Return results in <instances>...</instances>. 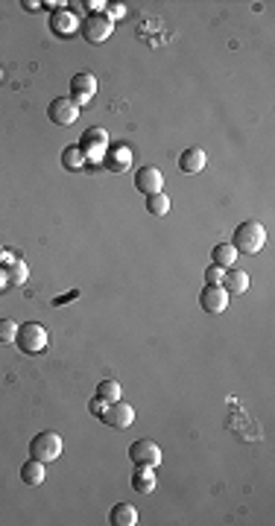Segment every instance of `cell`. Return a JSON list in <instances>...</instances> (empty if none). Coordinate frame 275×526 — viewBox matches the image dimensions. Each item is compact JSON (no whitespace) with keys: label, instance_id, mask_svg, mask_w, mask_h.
I'll return each mask as SVG.
<instances>
[{"label":"cell","instance_id":"obj_30","mask_svg":"<svg viewBox=\"0 0 275 526\" xmlns=\"http://www.w3.org/2000/svg\"><path fill=\"white\" fill-rule=\"evenodd\" d=\"M24 9H29V12H38L41 3H38V0H24Z\"/></svg>","mask_w":275,"mask_h":526},{"label":"cell","instance_id":"obj_8","mask_svg":"<svg viewBox=\"0 0 275 526\" xmlns=\"http://www.w3.org/2000/svg\"><path fill=\"white\" fill-rule=\"evenodd\" d=\"M94 94H97V76L94 73H76L71 79V100L80 108L85 103H91Z\"/></svg>","mask_w":275,"mask_h":526},{"label":"cell","instance_id":"obj_6","mask_svg":"<svg viewBox=\"0 0 275 526\" xmlns=\"http://www.w3.org/2000/svg\"><path fill=\"white\" fill-rule=\"evenodd\" d=\"M129 459L135 465H147V468H158L161 465V447L152 442V438H138V442H132L129 447Z\"/></svg>","mask_w":275,"mask_h":526},{"label":"cell","instance_id":"obj_21","mask_svg":"<svg viewBox=\"0 0 275 526\" xmlns=\"http://www.w3.org/2000/svg\"><path fill=\"white\" fill-rule=\"evenodd\" d=\"M85 164H88V161H85V152H82L80 147H76V144H73V147H64V152H62V167H64V170H82Z\"/></svg>","mask_w":275,"mask_h":526},{"label":"cell","instance_id":"obj_29","mask_svg":"<svg viewBox=\"0 0 275 526\" xmlns=\"http://www.w3.org/2000/svg\"><path fill=\"white\" fill-rule=\"evenodd\" d=\"M85 9H88V15H100V12H106V0H85V3H82Z\"/></svg>","mask_w":275,"mask_h":526},{"label":"cell","instance_id":"obj_18","mask_svg":"<svg viewBox=\"0 0 275 526\" xmlns=\"http://www.w3.org/2000/svg\"><path fill=\"white\" fill-rule=\"evenodd\" d=\"M211 263L214 266H223V269H235V263H237V251L232 243H217L211 249Z\"/></svg>","mask_w":275,"mask_h":526},{"label":"cell","instance_id":"obj_22","mask_svg":"<svg viewBox=\"0 0 275 526\" xmlns=\"http://www.w3.org/2000/svg\"><path fill=\"white\" fill-rule=\"evenodd\" d=\"M147 211H150L152 216H167V214H170V196L164 193V190L147 196Z\"/></svg>","mask_w":275,"mask_h":526},{"label":"cell","instance_id":"obj_17","mask_svg":"<svg viewBox=\"0 0 275 526\" xmlns=\"http://www.w3.org/2000/svg\"><path fill=\"white\" fill-rule=\"evenodd\" d=\"M21 479H24L27 486H41V482L47 479V465L38 462V459H29V462L21 465Z\"/></svg>","mask_w":275,"mask_h":526},{"label":"cell","instance_id":"obj_34","mask_svg":"<svg viewBox=\"0 0 275 526\" xmlns=\"http://www.w3.org/2000/svg\"><path fill=\"white\" fill-rule=\"evenodd\" d=\"M0 79H3V71H0Z\"/></svg>","mask_w":275,"mask_h":526},{"label":"cell","instance_id":"obj_3","mask_svg":"<svg viewBox=\"0 0 275 526\" xmlns=\"http://www.w3.org/2000/svg\"><path fill=\"white\" fill-rule=\"evenodd\" d=\"M62 456V436L53 433V430H41L32 436L29 442V459H38V462H56Z\"/></svg>","mask_w":275,"mask_h":526},{"label":"cell","instance_id":"obj_23","mask_svg":"<svg viewBox=\"0 0 275 526\" xmlns=\"http://www.w3.org/2000/svg\"><path fill=\"white\" fill-rule=\"evenodd\" d=\"M97 394H100L103 401H117L120 398V383L117 380H100V386H97Z\"/></svg>","mask_w":275,"mask_h":526},{"label":"cell","instance_id":"obj_28","mask_svg":"<svg viewBox=\"0 0 275 526\" xmlns=\"http://www.w3.org/2000/svg\"><path fill=\"white\" fill-rule=\"evenodd\" d=\"M106 403H108V401H103L100 394H97V398H91V401H88V412H91L94 418H100V415H103V410H106Z\"/></svg>","mask_w":275,"mask_h":526},{"label":"cell","instance_id":"obj_25","mask_svg":"<svg viewBox=\"0 0 275 526\" xmlns=\"http://www.w3.org/2000/svg\"><path fill=\"white\" fill-rule=\"evenodd\" d=\"M223 278H226V269H223V266H214V263H211V266L205 269V281L211 284V287H223Z\"/></svg>","mask_w":275,"mask_h":526},{"label":"cell","instance_id":"obj_14","mask_svg":"<svg viewBox=\"0 0 275 526\" xmlns=\"http://www.w3.org/2000/svg\"><path fill=\"white\" fill-rule=\"evenodd\" d=\"M132 488H135L138 494H152V491H156V468L135 465V474H132Z\"/></svg>","mask_w":275,"mask_h":526},{"label":"cell","instance_id":"obj_33","mask_svg":"<svg viewBox=\"0 0 275 526\" xmlns=\"http://www.w3.org/2000/svg\"><path fill=\"white\" fill-rule=\"evenodd\" d=\"M0 260H3V266H9V263H12L15 258H12V255H9V251H6V249H3V255H0Z\"/></svg>","mask_w":275,"mask_h":526},{"label":"cell","instance_id":"obj_15","mask_svg":"<svg viewBox=\"0 0 275 526\" xmlns=\"http://www.w3.org/2000/svg\"><path fill=\"white\" fill-rule=\"evenodd\" d=\"M223 290L228 295H243L249 290V275L243 269H226V278H223Z\"/></svg>","mask_w":275,"mask_h":526},{"label":"cell","instance_id":"obj_4","mask_svg":"<svg viewBox=\"0 0 275 526\" xmlns=\"http://www.w3.org/2000/svg\"><path fill=\"white\" fill-rule=\"evenodd\" d=\"M80 32H82V38H85L88 44H103V41L112 38L115 24L106 18V12H100V15H88L82 24H80Z\"/></svg>","mask_w":275,"mask_h":526},{"label":"cell","instance_id":"obj_12","mask_svg":"<svg viewBox=\"0 0 275 526\" xmlns=\"http://www.w3.org/2000/svg\"><path fill=\"white\" fill-rule=\"evenodd\" d=\"M103 164H106V170H108V173H123V170H129V167H132V149H129L126 144L108 147V149H106Z\"/></svg>","mask_w":275,"mask_h":526},{"label":"cell","instance_id":"obj_24","mask_svg":"<svg viewBox=\"0 0 275 526\" xmlns=\"http://www.w3.org/2000/svg\"><path fill=\"white\" fill-rule=\"evenodd\" d=\"M15 336H18V322L0 319V345H12Z\"/></svg>","mask_w":275,"mask_h":526},{"label":"cell","instance_id":"obj_13","mask_svg":"<svg viewBox=\"0 0 275 526\" xmlns=\"http://www.w3.org/2000/svg\"><path fill=\"white\" fill-rule=\"evenodd\" d=\"M205 164H208V155H205V149L202 147H188L179 155V170L184 175H196V173H202L205 170Z\"/></svg>","mask_w":275,"mask_h":526},{"label":"cell","instance_id":"obj_7","mask_svg":"<svg viewBox=\"0 0 275 526\" xmlns=\"http://www.w3.org/2000/svg\"><path fill=\"white\" fill-rule=\"evenodd\" d=\"M47 117H50V123H56V126H71V123H76V117H80V105H76L71 97H56V100H50V105H47Z\"/></svg>","mask_w":275,"mask_h":526},{"label":"cell","instance_id":"obj_27","mask_svg":"<svg viewBox=\"0 0 275 526\" xmlns=\"http://www.w3.org/2000/svg\"><path fill=\"white\" fill-rule=\"evenodd\" d=\"M106 149H108V147H91V149H82V152H85V161H88V164H100V161L106 158Z\"/></svg>","mask_w":275,"mask_h":526},{"label":"cell","instance_id":"obj_10","mask_svg":"<svg viewBox=\"0 0 275 526\" xmlns=\"http://www.w3.org/2000/svg\"><path fill=\"white\" fill-rule=\"evenodd\" d=\"M80 24H82V21L76 18L71 9H59V12L50 15V29H53V36H59V38L76 36V32H80Z\"/></svg>","mask_w":275,"mask_h":526},{"label":"cell","instance_id":"obj_35","mask_svg":"<svg viewBox=\"0 0 275 526\" xmlns=\"http://www.w3.org/2000/svg\"><path fill=\"white\" fill-rule=\"evenodd\" d=\"M0 255H3V246H0Z\"/></svg>","mask_w":275,"mask_h":526},{"label":"cell","instance_id":"obj_16","mask_svg":"<svg viewBox=\"0 0 275 526\" xmlns=\"http://www.w3.org/2000/svg\"><path fill=\"white\" fill-rule=\"evenodd\" d=\"M108 523L112 526H135L138 523V509L132 503H117V506L108 512Z\"/></svg>","mask_w":275,"mask_h":526},{"label":"cell","instance_id":"obj_31","mask_svg":"<svg viewBox=\"0 0 275 526\" xmlns=\"http://www.w3.org/2000/svg\"><path fill=\"white\" fill-rule=\"evenodd\" d=\"M9 287V278H6V269L0 266V290H6Z\"/></svg>","mask_w":275,"mask_h":526},{"label":"cell","instance_id":"obj_26","mask_svg":"<svg viewBox=\"0 0 275 526\" xmlns=\"http://www.w3.org/2000/svg\"><path fill=\"white\" fill-rule=\"evenodd\" d=\"M106 18L112 21V24H115V21H120V18H126V6L123 3H108L106 6Z\"/></svg>","mask_w":275,"mask_h":526},{"label":"cell","instance_id":"obj_32","mask_svg":"<svg viewBox=\"0 0 275 526\" xmlns=\"http://www.w3.org/2000/svg\"><path fill=\"white\" fill-rule=\"evenodd\" d=\"M76 295H80V292H68V295H59V299H56V304H64V301H71V299H76Z\"/></svg>","mask_w":275,"mask_h":526},{"label":"cell","instance_id":"obj_2","mask_svg":"<svg viewBox=\"0 0 275 526\" xmlns=\"http://www.w3.org/2000/svg\"><path fill=\"white\" fill-rule=\"evenodd\" d=\"M15 345L29 357L41 354V351H47V345H50V334H47V327L38 325V322H24V325H18Z\"/></svg>","mask_w":275,"mask_h":526},{"label":"cell","instance_id":"obj_1","mask_svg":"<svg viewBox=\"0 0 275 526\" xmlns=\"http://www.w3.org/2000/svg\"><path fill=\"white\" fill-rule=\"evenodd\" d=\"M235 251L237 255H258V251L267 246V228H263L258 219H246L235 228Z\"/></svg>","mask_w":275,"mask_h":526},{"label":"cell","instance_id":"obj_11","mask_svg":"<svg viewBox=\"0 0 275 526\" xmlns=\"http://www.w3.org/2000/svg\"><path fill=\"white\" fill-rule=\"evenodd\" d=\"M228 299H232V295H228L223 287H211V284H208V287L200 292V307L205 313H223L228 307Z\"/></svg>","mask_w":275,"mask_h":526},{"label":"cell","instance_id":"obj_20","mask_svg":"<svg viewBox=\"0 0 275 526\" xmlns=\"http://www.w3.org/2000/svg\"><path fill=\"white\" fill-rule=\"evenodd\" d=\"M6 269V278H9V287H24L27 284V278H29V266L24 260H12L9 263V266H3Z\"/></svg>","mask_w":275,"mask_h":526},{"label":"cell","instance_id":"obj_19","mask_svg":"<svg viewBox=\"0 0 275 526\" xmlns=\"http://www.w3.org/2000/svg\"><path fill=\"white\" fill-rule=\"evenodd\" d=\"M80 149H91V147H108V132L100 129V126H91V129H85L82 132V138H80V144H76Z\"/></svg>","mask_w":275,"mask_h":526},{"label":"cell","instance_id":"obj_9","mask_svg":"<svg viewBox=\"0 0 275 526\" xmlns=\"http://www.w3.org/2000/svg\"><path fill=\"white\" fill-rule=\"evenodd\" d=\"M135 188H138V193H144V196L161 193V190H164V175H161V170L152 167V164L141 167V170L135 173Z\"/></svg>","mask_w":275,"mask_h":526},{"label":"cell","instance_id":"obj_5","mask_svg":"<svg viewBox=\"0 0 275 526\" xmlns=\"http://www.w3.org/2000/svg\"><path fill=\"white\" fill-rule=\"evenodd\" d=\"M100 421H103L106 427H115V430H129L132 421H135V410H132L126 401L117 398V401H112V403H106Z\"/></svg>","mask_w":275,"mask_h":526}]
</instances>
